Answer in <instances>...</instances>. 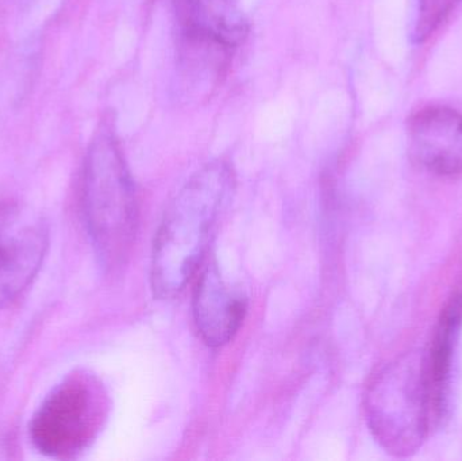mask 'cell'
Segmentation results:
<instances>
[{
    "mask_svg": "<svg viewBox=\"0 0 462 461\" xmlns=\"http://www.w3.org/2000/svg\"><path fill=\"white\" fill-rule=\"evenodd\" d=\"M234 186L230 165L217 160L198 171L171 202L154 238L151 268L154 295L171 300L183 291L199 267Z\"/></svg>",
    "mask_w": 462,
    "mask_h": 461,
    "instance_id": "cell-1",
    "label": "cell"
},
{
    "mask_svg": "<svg viewBox=\"0 0 462 461\" xmlns=\"http://www.w3.org/2000/svg\"><path fill=\"white\" fill-rule=\"evenodd\" d=\"M86 226L103 267L124 264L138 225L137 192L121 143L110 124H100L83 171Z\"/></svg>",
    "mask_w": 462,
    "mask_h": 461,
    "instance_id": "cell-2",
    "label": "cell"
},
{
    "mask_svg": "<svg viewBox=\"0 0 462 461\" xmlns=\"http://www.w3.org/2000/svg\"><path fill=\"white\" fill-rule=\"evenodd\" d=\"M374 440L395 457L417 454L430 430L431 410L425 355L410 352L380 368L364 400Z\"/></svg>",
    "mask_w": 462,
    "mask_h": 461,
    "instance_id": "cell-3",
    "label": "cell"
},
{
    "mask_svg": "<svg viewBox=\"0 0 462 461\" xmlns=\"http://www.w3.org/2000/svg\"><path fill=\"white\" fill-rule=\"evenodd\" d=\"M181 78L213 86L246 41L249 21L234 0H171Z\"/></svg>",
    "mask_w": 462,
    "mask_h": 461,
    "instance_id": "cell-4",
    "label": "cell"
},
{
    "mask_svg": "<svg viewBox=\"0 0 462 461\" xmlns=\"http://www.w3.org/2000/svg\"><path fill=\"white\" fill-rule=\"evenodd\" d=\"M107 413L102 383L88 373H76L43 401L30 424V438L45 456L72 459L97 438Z\"/></svg>",
    "mask_w": 462,
    "mask_h": 461,
    "instance_id": "cell-5",
    "label": "cell"
},
{
    "mask_svg": "<svg viewBox=\"0 0 462 461\" xmlns=\"http://www.w3.org/2000/svg\"><path fill=\"white\" fill-rule=\"evenodd\" d=\"M49 246L46 222L18 202L0 203V309L32 284Z\"/></svg>",
    "mask_w": 462,
    "mask_h": 461,
    "instance_id": "cell-6",
    "label": "cell"
},
{
    "mask_svg": "<svg viewBox=\"0 0 462 461\" xmlns=\"http://www.w3.org/2000/svg\"><path fill=\"white\" fill-rule=\"evenodd\" d=\"M410 152L437 175L462 172V114L449 107H428L409 124Z\"/></svg>",
    "mask_w": 462,
    "mask_h": 461,
    "instance_id": "cell-7",
    "label": "cell"
},
{
    "mask_svg": "<svg viewBox=\"0 0 462 461\" xmlns=\"http://www.w3.org/2000/svg\"><path fill=\"white\" fill-rule=\"evenodd\" d=\"M195 325L202 340L211 348L233 340L246 314V300L231 291L217 263L206 265L200 273L192 300Z\"/></svg>",
    "mask_w": 462,
    "mask_h": 461,
    "instance_id": "cell-8",
    "label": "cell"
},
{
    "mask_svg": "<svg viewBox=\"0 0 462 461\" xmlns=\"http://www.w3.org/2000/svg\"><path fill=\"white\" fill-rule=\"evenodd\" d=\"M462 329V292L455 294L442 309L434 330L430 351L425 356L426 381L430 400L431 421L447 411L452 382L453 362Z\"/></svg>",
    "mask_w": 462,
    "mask_h": 461,
    "instance_id": "cell-9",
    "label": "cell"
},
{
    "mask_svg": "<svg viewBox=\"0 0 462 461\" xmlns=\"http://www.w3.org/2000/svg\"><path fill=\"white\" fill-rule=\"evenodd\" d=\"M457 0H420V16H418L415 37L425 41L430 37L439 24L447 18Z\"/></svg>",
    "mask_w": 462,
    "mask_h": 461,
    "instance_id": "cell-10",
    "label": "cell"
}]
</instances>
